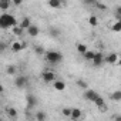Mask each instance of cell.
<instances>
[{
	"label": "cell",
	"instance_id": "obj_13",
	"mask_svg": "<svg viewBox=\"0 0 121 121\" xmlns=\"http://www.w3.org/2000/svg\"><path fill=\"white\" fill-rule=\"evenodd\" d=\"M22 50H23V44H22V41H13V43H12V51L19 53V51H22Z\"/></svg>",
	"mask_w": 121,
	"mask_h": 121
},
{
	"label": "cell",
	"instance_id": "obj_32",
	"mask_svg": "<svg viewBox=\"0 0 121 121\" xmlns=\"http://www.w3.org/2000/svg\"><path fill=\"white\" fill-rule=\"evenodd\" d=\"M12 3H13L14 6H20V4H22V0H13Z\"/></svg>",
	"mask_w": 121,
	"mask_h": 121
},
{
	"label": "cell",
	"instance_id": "obj_20",
	"mask_svg": "<svg viewBox=\"0 0 121 121\" xmlns=\"http://www.w3.org/2000/svg\"><path fill=\"white\" fill-rule=\"evenodd\" d=\"M7 114H9V117L14 118V117H17V110H16L14 107H9V108H7Z\"/></svg>",
	"mask_w": 121,
	"mask_h": 121
},
{
	"label": "cell",
	"instance_id": "obj_1",
	"mask_svg": "<svg viewBox=\"0 0 121 121\" xmlns=\"http://www.w3.org/2000/svg\"><path fill=\"white\" fill-rule=\"evenodd\" d=\"M19 23H17V19L13 16V14H9V13H3L0 16V27L2 29H9V27H17Z\"/></svg>",
	"mask_w": 121,
	"mask_h": 121
},
{
	"label": "cell",
	"instance_id": "obj_28",
	"mask_svg": "<svg viewBox=\"0 0 121 121\" xmlns=\"http://www.w3.org/2000/svg\"><path fill=\"white\" fill-rule=\"evenodd\" d=\"M94 104H95L97 107H101V105H104L105 103H104V100H103V97H100V95H98V97H97V100L94 101Z\"/></svg>",
	"mask_w": 121,
	"mask_h": 121
},
{
	"label": "cell",
	"instance_id": "obj_4",
	"mask_svg": "<svg viewBox=\"0 0 121 121\" xmlns=\"http://www.w3.org/2000/svg\"><path fill=\"white\" fill-rule=\"evenodd\" d=\"M97 97H98V94H97V91H94V90H86V91H84V98L88 100V101H91V103H94V101L97 100Z\"/></svg>",
	"mask_w": 121,
	"mask_h": 121
},
{
	"label": "cell",
	"instance_id": "obj_12",
	"mask_svg": "<svg viewBox=\"0 0 121 121\" xmlns=\"http://www.w3.org/2000/svg\"><path fill=\"white\" fill-rule=\"evenodd\" d=\"M19 26H20L23 30H27V29L31 26V22H30V19H29V17H24V19L19 23Z\"/></svg>",
	"mask_w": 121,
	"mask_h": 121
},
{
	"label": "cell",
	"instance_id": "obj_35",
	"mask_svg": "<svg viewBox=\"0 0 121 121\" xmlns=\"http://www.w3.org/2000/svg\"><path fill=\"white\" fill-rule=\"evenodd\" d=\"M112 120L114 121H121V115H115V117H112Z\"/></svg>",
	"mask_w": 121,
	"mask_h": 121
},
{
	"label": "cell",
	"instance_id": "obj_15",
	"mask_svg": "<svg viewBox=\"0 0 121 121\" xmlns=\"http://www.w3.org/2000/svg\"><path fill=\"white\" fill-rule=\"evenodd\" d=\"M110 98H111L112 101H121V91L117 90V91L111 93V94H110Z\"/></svg>",
	"mask_w": 121,
	"mask_h": 121
},
{
	"label": "cell",
	"instance_id": "obj_18",
	"mask_svg": "<svg viewBox=\"0 0 121 121\" xmlns=\"http://www.w3.org/2000/svg\"><path fill=\"white\" fill-rule=\"evenodd\" d=\"M77 51H78L80 54H83V56H84V54H86L88 50H87V46L81 43V44H77Z\"/></svg>",
	"mask_w": 121,
	"mask_h": 121
},
{
	"label": "cell",
	"instance_id": "obj_27",
	"mask_svg": "<svg viewBox=\"0 0 121 121\" xmlns=\"http://www.w3.org/2000/svg\"><path fill=\"white\" fill-rule=\"evenodd\" d=\"M50 34H51L53 37H58L60 30H58V29H56V27H51V29H50Z\"/></svg>",
	"mask_w": 121,
	"mask_h": 121
},
{
	"label": "cell",
	"instance_id": "obj_9",
	"mask_svg": "<svg viewBox=\"0 0 121 121\" xmlns=\"http://www.w3.org/2000/svg\"><path fill=\"white\" fill-rule=\"evenodd\" d=\"M118 54H115V53H110L107 57H105V61L108 63V64H115L117 61H118Z\"/></svg>",
	"mask_w": 121,
	"mask_h": 121
},
{
	"label": "cell",
	"instance_id": "obj_16",
	"mask_svg": "<svg viewBox=\"0 0 121 121\" xmlns=\"http://www.w3.org/2000/svg\"><path fill=\"white\" fill-rule=\"evenodd\" d=\"M48 6L53 9H60L61 7V2L60 0H48Z\"/></svg>",
	"mask_w": 121,
	"mask_h": 121
},
{
	"label": "cell",
	"instance_id": "obj_6",
	"mask_svg": "<svg viewBox=\"0 0 121 121\" xmlns=\"http://www.w3.org/2000/svg\"><path fill=\"white\" fill-rule=\"evenodd\" d=\"M26 103H27V108H29V110L34 108L36 104H37V98H36V95H33V94H27V97H26Z\"/></svg>",
	"mask_w": 121,
	"mask_h": 121
},
{
	"label": "cell",
	"instance_id": "obj_3",
	"mask_svg": "<svg viewBox=\"0 0 121 121\" xmlns=\"http://www.w3.org/2000/svg\"><path fill=\"white\" fill-rule=\"evenodd\" d=\"M14 86L17 87V88H24L26 86H27V77L26 76H19V77H16V80H14Z\"/></svg>",
	"mask_w": 121,
	"mask_h": 121
},
{
	"label": "cell",
	"instance_id": "obj_2",
	"mask_svg": "<svg viewBox=\"0 0 121 121\" xmlns=\"http://www.w3.org/2000/svg\"><path fill=\"white\" fill-rule=\"evenodd\" d=\"M44 57H46L47 61H48V63H51V64H58V63L63 60V54L60 53V51H54V50L46 51Z\"/></svg>",
	"mask_w": 121,
	"mask_h": 121
},
{
	"label": "cell",
	"instance_id": "obj_11",
	"mask_svg": "<svg viewBox=\"0 0 121 121\" xmlns=\"http://www.w3.org/2000/svg\"><path fill=\"white\" fill-rule=\"evenodd\" d=\"M81 114H83V112H81L80 108H73V112H71V117H70V118L74 120V121H78V120L81 118Z\"/></svg>",
	"mask_w": 121,
	"mask_h": 121
},
{
	"label": "cell",
	"instance_id": "obj_14",
	"mask_svg": "<svg viewBox=\"0 0 121 121\" xmlns=\"http://www.w3.org/2000/svg\"><path fill=\"white\" fill-rule=\"evenodd\" d=\"M13 3L9 2V0H0V10H9V7Z\"/></svg>",
	"mask_w": 121,
	"mask_h": 121
},
{
	"label": "cell",
	"instance_id": "obj_29",
	"mask_svg": "<svg viewBox=\"0 0 121 121\" xmlns=\"http://www.w3.org/2000/svg\"><path fill=\"white\" fill-rule=\"evenodd\" d=\"M95 7L100 9V10H107V6L104 3H100V2H95Z\"/></svg>",
	"mask_w": 121,
	"mask_h": 121
},
{
	"label": "cell",
	"instance_id": "obj_10",
	"mask_svg": "<svg viewBox=\"0 0 121 121\" xmlns=\"http://www.w3.org/2000/svg\"><path fill=\"white\" fill-rule=\"evenodd\" d=\"M54 88H56L57 91H64V90H66V83L61 81V80H56V81H54Z\"/></svg>",
	"mask_w": 121,
	"mask_h": 121
},
{
	"label": "cell",
	"instance_id": "obj_7",
	"mask_svg": "<svg viewBox=\"0 0 121 121\" xmlns=\"http://www.w3.org/2000/svg\"><path fill=\"white\" fill-rule=\"evenodd\" d=\"M104 61H105V57L103 56V53H95V57H94V60H93V64H94L95 67H100V66H103Z\"/></svg>",
	"mask_w": 121,
	"mask_h": 121
},
{
	"label": "cell",
	"instance_id": "obj_8",
	"mask_svg": "<svg viewBox=\"0 0 121 121\" xmlns=\"http://www.w3.org/2000/svg\"><path fill=\"white\" fill-rule=\"evenodd\" d=\"M26 31H27V34H29V36H31V37H36V36H39V34H40V29H39L36 24H31Z\"/></svg>",
	"mask_w": 121,
	"mask_h": 121
},
{
	"label": "cell",
	"instance_id": "obj_25",
	"mask_svg": "<svg viewBox=\"0 0 121 121\" xmlns=\"http://www.w3.org/2000/svg\"><path fill=\"white\" fill-rule=\"evenodd\" d=\"M111 29H112V31H115V33H120V31H121V23H118V22H117V23H114Z\"/></svg>",
	"mask_w": 121,
	"mask_h": 121
},
{
	"label": "cell",
	"instance_id": "obj_19",
	"mask_svg": "<svg viewBox=\"0 0 121 121\" xmlns=\"http://www.w3.org/2000/svg\"><path fill=\"white\" fill-rule=\"evenodd\" d=\"M34 53H36L37 56H44V54H46V50H44L41 46H34Z\"/></svg>",
	"mask_w": 121,
	"mask_h": 121
},
{
	"label": "cell",
	"instance_id": "obj_39",
	"mask_svg": "<svg viewBox=\"0 0 121 121\" xmlns=\"http://www.w3.org/2000/svg\"><path fill=\"white\" fill-rule=\"evenodd\" d=\"M120 58H121V54H120Z\"/></svg>",
	"mask_w": 121,
	"mask_h": 121
},
{
	"label": "cell",
	"instance_id": "obj_21",
	"mask_svg": "<svg viewBox=\"0 0 121 121\" xmlns=\"http://www.w3.org/2000/svg\"><path fill=\"white\" fill-rule=\"evenodd\" d=\"M46 112H43V111H39L37 114H36V118H37V121H46Z\"/></svg>",
	"mask_w": 121,
	"mask_h": 121
},
{
	"label": "cell",
	"instance_id": "obj_5",
	"mask_svg": "<svg viewBox=\"0 0 121 121\" xmlns=\"http://www.w3.org/2000/svg\"><path fill=\"white\" fill-rule=\"evenodd\" d=\"M43 81H44V83H53V81H56V74H54L53 71L46 70V71L43 73Z\"/></svg>",
	"mask_w": 121,
	"mask_h": 121
},
{
	"label": "cell",
	"instance_id": "obj_33",
	"mask_svg": "<svg viewBox=\"0 0 121 121\" xmlns=\"http://www.w3.org/2000/svg\"><path fill=\"white\" fill-rule=\"evenodd\" d=\"M98 110H100V111H107V105L104 104V105H101V107H98Z\"/></svg>",
	"mask_w": 121,
	"mask_h": 121
},
{
	"label": "cell",
	"instance_id": "obj_22",
	"mask_svg": "<svg viewBox=\"0 0 121 121\" xmlns=\"http://www.w3.org/2000/svg\"><path fill=\"white\" fill-rule=\"evenodd\" d=\"M88 23H90L93 27H95V26L98 24V19H97L95 16H90V19H88Z\"/></svg>",
	"mask_w": 121,
	"mask_h": 121
},
{
	"label": "cell",
	"instance_id": "obj_30",
	"mask_svg": "<svg viewBox=\"0 0 121 121\" xmlns=\"http://www.w3.org/2000/svg\"><path fill=\"white\" fill-rule=\"evenodd\" d=\"M14 73H16V66H9V67H7V74L13 76Z\"/></svg>",
	"mask_w": 121,
	"mask_h": 121
},
{
	"label": "cell",
	"instance_id": "obj_36",
	"mask_svg": "<svg viewBox=\"0 0 121 121\" xmlns=\"http://www.w3.org/2000/svg\"><path fill=\"white\" fill-rule=\"evenodd\" d=\"M22 44H23V48H26V47H27V43H26V41H22Z\"/></svg>",
	"mask_w": 121,
	"mask_h": 121
},
{
	"label": "cell",
	"instance_id": "obj_26",
	"mask_svg": "<svg viewBox=\"0 0 121 121\" xmlns=\"http://www.w3.org/2000/svg\"><path fill=\"white\" fill-rule=\"evenodd\" d=\"M23 31H24V30H23L20 26H17V27H14V29H13V33H14L16 36H22V34H23Z\"/></svg>",
	"mask_w": 121,
	"mask_h": 121
},
{
	"label": "cell",
	"instance_id": "obj_24",
	"mask_svg": "<svg viewBox=\"0 0 121 121\" xmlns=\"http://www.w3.org/2000/svg\"><path fill=\"white\" fill-rule=\"evenodd\" d=\"M77 86H78L80 88H83V90H88V88H87V83H86L84 80H81V78L77 80Z\"/></svg>",
	"mask_w": 121,
	"mask_h": 121
},
{
	"label": "cell",
	"instance_id": "obj_38",
	"mask_svg": "<svg viewBox=\"0 0 121 121\" xmlns=\"http://www.w3.org/2000/svg\"><path fill=\"white\" fill-rule=\"evenodd\" d=\"M118 23H121V17H120V19H118Z\"/></svg>",
	"mask_w": 121,
	"mask_h": 121
},
{
	"label": "cell",
	"instance_id": "obj_34",
	"mask_svg": "<svg viewBox=\"0 0 121 121\" xmlns=\"http://www.w3.org/2000/svg\"><path fill=\"white\" fill-rule=\"evenodd\" d=\"M0 48H2V51H4V48H6V43H0Z\"/></svg>",
	"mask_w": 121,
	"mask_h": 121
},
{
	"label": "cell",
	"instance_id": "obj_37",
	"mask_svg": "<svg viewBox=\"0 0 121 121\" xmlns=\"http://www.w3.org/2000/svg\"><path fill=\"white\" fill-rule=\"evenodd\" d=\"M118 66H120V67H121V58H120V60H118Z\"/></svg>",
	"mask_w": 121,
	"mask_h": 121
},
{
	"label": "cell",
	"instance_id": "obj_23",
	"mask_svg": "<svg viewBox=\"0 0 121 121\" xmlns=\"http://www.w3.org/2000/svg\"><path fill=\"white\" fill-rule=\"evenodd\" d=\"M71 112H73V108H63L61 110V114L64 115V117H71Z\"/></svg>",
	"mask_w": 121,
	"mask_h": 121
},
{
	"label": "cell",
	"instance_id": "obj_31",
	"mask_svg": "<svg viewBox=\"0 0 121 121\" xmlns=\"http://www.w3.org/2000/svg\"><path fill=\"white\" fill-rule=\"evenodd\" d=\"M115 16H117V17H118V19H120V17H121V6H118V7H117V9H115Z\"/></svg>",
	"mask_w": 121,
	"mask_h": 121
},
{
	"label": "cell",
	"instance_id": "obj_17",
	"mask_svg": "<svg viewBox=\"0 0 121 121\" xmlns=\"http://www.w3.org/2000/svg\"><path fill=\"white\" fill-rule=\"evenodd\" d=\"M94 57H95V53L94 51H90V50L84 54V60H87V61H93Z\"/></svg>",
	"mask_w": 121,
	"mask_h": 121
}]
</instances>
